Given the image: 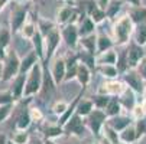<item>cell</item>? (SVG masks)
Instances as JSON below:
<instances>
[{
  "label": "cell",
  "mask_w": 146,
  "mask_h": 144,
  "mask_svg": "<svg viewBox=\"0 0 146 144\" xmlns=\"http://www.w3.org/2000/svg\"><path fill=\"white\" fill-rule=\"evenodd\" d=\"M111 32H113V40L117 46H126L130 43V40L133 37V32H135V23L132 22V19L127 13H124L121 16H119L111 26Z\"/></svg>",
  "instance_id": "cell-1"
},
{
  "label": "cell",
  "mask_w": 146,
  "mask_h": 144,
  "mask_svg": "<svg viewBox=\"0 0 146 144\" xmlns=\"http://www.w3.org/2000/svg\"><path fill=\"white\" fill-rule=\"evenodd\" d=\"M42 85H44V64L38 62L28 72L23 98H32V97L38 95L40 92V89H42Z\"/></svg>",
  "instance_id": "cell-2"
},
{
  "label": "cell",
  "mask_w": 146,
  "mask_h": 144,
  "mask_svg": "<svg viewBox=\"0 0 146 144\" xmlns=\"http://www.w3.org/2000/svg\"><path fill=\"white\" fill-rule=\"evenodd\" d=\"M20 58L16 49H9L3 59V76L2 82H10L20 72Z\"/></svg>",
  "instance_id": "cell-3"
},
{
  "label": "cell",
  "mask_w": 146,
  "mask_h": 144,
  "mask_svg": "<svg viewBox=\"0 0 146 144\" xmlns=\"http://www.w3.org/2000/svg\"><path fill=\"white\" fill-rule=\"evenodd\" d=\"M107 115L103 110H97L94 108L91 111V114L88 117H86V124H87V128L93 133L94 137L97 138H101V131H103V127L107 121Z\"/></svg>",
  "instance_id": "cell-4"
},
{
  "label": "cell",
  "mask_w": 146,
  "mask_h": 144,
  "mask_svg": "<svg viewBox=\"0 0 146 144\" xmlns=\"http://www.w3.org/2000/svg\"><path fill=\"white\" fill-rule=\"evenodd\" d=\"M62 128H64V134L68 135V137H82V134L86 133L87 130V124H86V118H82L81 115H78L77 112L65 122L64 126H62Z\"/></svg>",
  "instance_id": "cell-5"
},
{
  "label": "cell",
  "mask_w": 146,
  "mask_h": 144,
  "mask_svg": "<svg viewBox=\"0 0 146 144\" xmlns=\"http://www.w3.org/2000/svg\"><path fill=\"white\" fill-rule=\"evenodd\" d=\"M45 39V60L44 62L49 64L51 59L55 56V53L58 52V48L61 45V40H62V36H61V29L59 28H55L54 30H51L46 36H44Z\"/></svg>",
  "instance_id": "cell-6"
},
{
  "label": "cell",
  "mask_w": 146,
  "mask_h": 144,
  "mask_svg": "<svg viewBox=\"0 0 146 144\" xmlns=\"http://www.w3.org/2000/svg\"><path fill=\"white\" fill-rule=\"evenodd\" d=\"M127 89V85L123 81L119 79H106V82L100 84L97 88V94L109 95V97H120L124 91Z\"/></svg>",
  "instance_id": "cell-7"
},
{
  "label": "cell",
  "mask_w": 146,
  "mask_h": 144,
  "mask_svg": "<svg viewBox=\"0 0 146 144\" xmlns=\"http://www.w3.org/2000/svg\"><path fill=\"white\" fill-rule=\"evenodd\" d=\"M61 36H62V40L65 42V45L71 51H77L78 49L80 33H78L77 23H68L65 26H61Z\"/></svg>",
  "instance_id": "cell-8"
},
{
  "label": "cell",
  "mask_w": 146,
  "mask_h": 144,
  "mask_svg": "<svg viewBox=\"0 0 146 144\" xmlns=\"http://www.w3.org/2000/svg\"><path fill=\"white\" fill-rule=\"evenodd\" d=\"M123 82L136 95H142V91H143V87H145V82L146 81L140 76V74L136 69H129L127 72L123 74Z\"/></svg>",
  "instance_id": "cell-9"
},
{
  "label": "cell",
  "mask_w": 146,
  "mask_h": 144,
  "mask_svg": "<svg viewBox=\"0 0 146 144\" xmlns=\"http://www.w3.org/2000/svg\"><path fill=\"white\" fill-rule=\"evenodd\" d=\"M80 13L72 6H62L56 12V25L58 26H65L68 23H78Z\"/></svg>",
  "instance_id": "cell-10"
},
{
  "label": "cell",
  "mask_w": 146,
  "mask_h": 144,
  "mask_svg": "<svg viewBox=\"0 0 146 144\" xmlns=\"http://www.w3.org/2000/svg\"><path fill=\"white\" fill-rule=\"evenodd\" d=\"M126 56H127L129 69H136L140 64V60L145 58V49H143V46L130 40V43L126 48Z\"/></svg>",
  "instance_id": "cell-11"
},
{
  "label": "cell",
  "mask_w": 146,
  "mask_h": 144,
  "mask_svg": "<svg viewBox=\"0 0 146 144\" xmlns=\"http://www.w3.org/2000/svg\"><path fill=\"white\" fill-rule=\"evenodd\" d=\"M52 79L56 84V87L59 84H62L65 79V74H67V64H65V58L64 56H56L52 62V66L49 68Z\"/></svg>",
  "instance_id": "cell-12"
},
{
  "label": "cell",
  "mask_w": 146,
  "mask_h": 144,
  "mask_svg": "<svg viewBox=\"0 0 146 144\" xmlns=\"http://www.w3.org/2000/svg\"><path fill=\"white\" fill-rule=\"evenodd\" d=\"M133 117L132 115H129V114H119V115H116V117H111V118H109L107 121H106V124L107 126H110L113 130H116L117 133H121L124 128H127L129 126H132L133 124Z\"/></svg>",
  "instance_id": "cell-13"
},
{
  "label": "cell",
  "mask_w": 146,
  "mask_h": 144,
  "mask_svg": "<svg viewBox=\"0 0 146 144\" xmlns=\"http://www.w3.org/2000/svg\"><path fill=\"white\" fill-rule=\"evenodd\" d=\"M40 133L44 135V140H56L64 134V128H62L58 122H48L45 121L42 126H40Z\"/></svg>",
  "instance_id": "cell-14"
},
{
  "label": "cell",
  "mask_w": 146,
  "mask_h": 144,
  "mask_svg": "<svg viewBox=\"0 0 146 144\" xmlns=\"http://www.w3.org/2000/svg\"><path fill=\"white\" fill-rule=\"evenodd\" d=\"M26 78H28V74H19L16 75L12 81H10V92L13 94L15 99L16 101H20L23 99V92H25V85H26Z\"/></svg>",
  "instance_id": "cell-15"
},
{
  "label": "cell",
  "mask_w": 146,
  "mask_h": 144,
  "mask_svg": "<svg viewBox=\"0 0 146 144\" xmlns=\"http://www.w3.org/2000/svg\"><path fill=\"white\" fill-rule=\"evenodd\" d=\"M65 64H67V74H65L64 82H70L72 79H77V71H78L80 60H78V56H77L75 51H71L65 56Z\"/></svg>",
  "instance_id": "cell-16"
},
{
  "label": "cell",
  "mask_w": 146,
  "mask_h": 144,
  "mask_svg": "<svg viewBox=\"0 0 146 144\" xmlns=\"http://www.w3.org/2000/svg\"><path fill=\"white\" fill-rule=\"evenodd\" d=\"M38 62H42L39 59V56L36 55V52L33 49H31L28 53H25V56L20 59V72L19 74H28Z\"/></svg>",
  "instance_id": "cell-17"
},
{
  "label": "cell",
  "mask_w": 146,
  "mask_h": 144,
  "mask_svg": "<svg viewBox=\"0 0 146 144\" xmlns=\"http://www.w3.org/2000/svg\"><path fill=\"white\" fill-rule=\"evenodd\" d=\"M28 9L26 7H22V9H16L13 13H12V32L16 33L22 29V26L26 23L28 20Z\"/></svg>",
  "instance_id": "cell-18"
},
{
  "label": "cell",
  "mask_w": 146,
  "mask_h": 144,
  "mask_svg": "<svg viewBox=\"0 0 146 144\" xmlns=\"http://www.w3.org/2000/svg\"><path fill=\"white\" fill-rule=\"evenodd\" d=\"M78 33H80V37H84V36H88V35H93L96 33V23L87 16V14H82V17L78 20Z\"/></svg>",
  "instance_id": "cell-19"
},
{
  "label": "cell",
  "mask_w": 146,
  "mask_h": 144,
  "mask_svg": "<svg viewBox=\"0 0 146 144\" xmlns=\"http://www.w3.org/2000/svg\"><path fill=\"white\" fill-rule=\"evenodd\" d=\"M78 49H82L88 53L97 55V33L80 37V43H78Z\"/></svg>",
  "instance_id": "cell-20"
},
{
  "label": "cell",
  "mask_w": 146,
  "mask_h": 144,
  "mask_svg": "<svg viewBox=\"0 0 146 144\" xmlns=\"http://www.w3.org/2000/svg\"><path fill=\"white\" fill-rule=\"evenodd\" d=\"M117 98H119V101H120L123 110H126V111H130V112H132V110L137 105L136 94H135L130 88H127L126 91H124L120 97H117Z\"/></svg>",
  "instance_id": "cell-21"
},
{
  "label": "cell",
  "mask_w": 146,
  "mask_h": 144,
  "mask_svg": "<svg viewBox=\"0 0 146 144\" xmlns=\"http://www.w3.org/2000/svg\"><path fill=\"white\" fill-rule=\"evenodd\" d=\"M31 124H32V120L29 115V107H26L19 112L16 122H15V128H16V131H28Z\"/></svg>",
  "instance_id": "cell-22"
},
{
  "label": "cell",
  "mask_w": 146,
  "mask_h": 144,
  "mask_svg": "<svg viewBox=\"0 0 146 144\" xmlns=\"http://www.w3.org/2000/svg\"><path fill=\"white\" fill-rule=\"evenodd\" d=\"M114 40L111 36L106 35L104 32H98L97 33V55L98 53H103L109 49H113L114 48Z\"/></svg>",
  "instance_id": "cell-23"
},
{
  "label": "cell",
  "mask_w": 146,
  "mask_h": 144,
  "mask_svg": "<svg viewBox=\"0 0 146 144\" xmlns=\"http://www.w3.org/2000/svg\"><path fill=\"white\" fill-rule=\"evenodd\" d=\"M117 59H119V55L113 48V49H109L103 53L96 55V64L97 65H116Z\"/></svg>",
  "instance_id": "cell-24"
},
{
  "label": "cell",
  "mask_w": 146,
  "mask_h": 144,
  "mask_svg": "<svg viewBox=\"0 0 146 144\" xmlns=\"http://www.w3.org/2000/svg\"><path fill=\"white\" fill-rule=\"evenodd\" d=\"M91 78H93V71L87 65L80 62L78 71H77V81L80 82L81 88H87L90 85V82H91Z\"/></svg>",
  "instance_id": "cell-25"
},
{
  "label": "cell",
  "mask_w": 146,
  "mask_h": 144,
  "mask_svg": "<svg viewBox=\"0 0 146 144\" xmlns=\"http://www.w3.org/2000/svg\"><path fill=\"white\" fill-rule=\"evenodd\" d=\"M127 14L130 16L135 26L146 23V7L145 6H130L127 10Z\"/></svg>",
  "instance_id": "cell-26"
},
{
  "label": "cell",
  "mask_w": 146,
  "mask_h": 144,
  "mask_svg": "<svg viewBox=\"0 0 146 144\" xmlns=\"http://www.w3.org/2000/svg\"><path fill=\"white\" fill-rule=\"evenodd\" d=\"M31 43H32V49L36 52V55L39 56V59L44 62V60H45V39H44L42 35H40L39 30H38V32L35 33V36L32 37Z\"/></svg>",
  "instance_id": "cell-27"
},
{
  "label": "cell",
  "mask_w": 146,
  "mask_h": 144,
  "mask_svg": "<svg viewBox=\"0 0 146 144\" xmlns=\"http://www.w3.org/2000/svg\"><path fill=\"white\" fill-rule=\"evenodd\" d=\"M96 72H98L103 78H106V79H117V76L120 75L116 65H97Z\"/></svg>",
  "instance_id": "cell-28"
},
{
  "label": "cell",
  "mask_w": 146,
  "mask_h": 144,
  "mask_svg": "<svg viewBox=\"0 0 146 144\" xmlns=\"http://www.w3.org/2000/svg\"><path fill=\"white\" fill-rule=\"evenodd\" d=\"M120 143L123 144H135L137 143V135H136V128H135V122L127 128H124L121 133H119Z\"/></svg>",
  "instance_id": "cell-29"
},
{
  "label": "cell",
  "mask_w": 146,
  "mask_h": 144,
  "mask_svg": "<svg viewBox=\"0 0 146 144\" xmlns=\"http://www.w3.org/2000/svg\"><path fill=\"white\" fill-rule=\"evenodd\" d=\"M96 107H94V102H93V99L91 98H82L80 102H78V107H77V114L78 115H81L82 118H86V117H88L90 114H91V111L94 110Z\"/></svg>",
  "instance_id": "cell-30"
},
{
  "label": "cell",
  "mask_w": 146,
  "mask_h": 144,
  "mask_svg": "<svg viewBox=\"0 0 146 144\" xmlns=\"http://www.w3.org/2000/svg\"><path fill=\"white\" fill-rule=\"evenodd\" d=\"M75 52H77L78 60H80L81 64L87 65V66H88L91 71H96V66H97V64H96V55H93V53H88V52L82 51V49H77Z\"/></svg>",
  "instance_id": "cell-31"
},
{
  "label": "cell",
  "mask_w": 146,
  "mask_h": 144,
  "mask_svg": "<svg viewBox=\"0 0 146 144\" xmlns=\"http://www.w3.org/2000/svg\"><path fill=\"white\" fill-rule=\"evenodd\" d=\"M104 112H106L107 118L116 117V115H119V114L123 112V107H121V104H120V101H119L117 97H111V99H110V102L107 104Z\"/></svg>",
  "instance_id": "cell-32"
},
{
  "label": "cell",
  "mask_w": 146,
  "mask_h": 144,
  "mask_svg": "<svg viewBox=\"0 0 146 144\" xmlns=\"http://www.w3.org/2000/svg\"><path fill=\"white\" fill-rule=\"evenodd\" d=\"M133 42H136L140 46L146 45V23L143 25H136L135 26V32H133Z\"/></svg>",
  "instance_id": "cell-33"
},
{
  "label": "cell",
  "mask_w": 146,
  "mask_h": 144,
  "mask_svg": "<svg viewBox=\"0 0 146 144\" xmlns=\"http://www.w3.org/2000/svg\"><path fill=\"white\" fill-rule=\"evenodd\" d=\"M19 32H20V36H22V39L32 40V37L35 36V33L38 32V26H35V23L31 22V20L28 19L26 23L22 26V29H20Z\"/></svg>",
  "instance_id": "cell-34"
},
{
  "label": "cell",
  "mask_w": 146,
  "mask_h": 144,
  "mask_svg": "<svg viewBox=\"0 0 146 144\" xmlns=\"http://www.w3.org/2000/svg\"><path fill=\"white\" fill-rule=\"evenodd\" d=\"M101 137L106 138L107 141H110L111 144H119L120 143V137H119V133L116 130H113L110 126L104 124L103 127V131H101Z\"/></svg>",
  "instance_id": "cell-35"
},
{
  "label": "cell",
  "mask_w": 146,
  "mask_h": 144,
  "mask_svg": "<svg viewBox=\"0 0 146 144\" xmlns=\"http://www.w3.org/2000/svg\"><path fill=\"white\" fill-rule=\"evenodd\" d=\"M120 10H121V2H120V0H110V5L106 9L107 19H110V20L114 22V20L117 19V14H119Z\"/></svg>",
  "instance_id": "cell-36"
},
{
  "label": "cell",
  "mask_w": 146,
  "mask_h": 144,
  "mask_svg": "<svg viewBox=\"0 0 146 144\" xmlns=\"http://www.w3.org/2000/svg\"><path fill=\"white\" fill-rule=\"evenodd\" d=\"M55 28H58L56 23L51 22V20H48V19H39L38 20V30L40 32V35H42V36H46Z\"/></svg>",
  "instance_id": "cell-37"
},
{
  "label": "cell",
  "mask_w": 146,
  "mask_h": 144,
  "mask_svg": "<svg viewBox=\"0 0 146 144\" xmlns=\"http://www.w3.org/2000/svg\"><path fill=\"white\" fill-rule=\"evenodd\" d=\"M93 99V102H94V107L97 108V110H106V107H107V104L110 102V99H111V97H109V95H101V94H97L96 92V95L91 98Z\"/></svg>",
  "instance_id": "cell-38"
},
{
  "label": "cell",
  "mask_w": 146,
  "mask_h": 144,
  "mask_svg": "<svg viewBox=\"0 0 146 144\" xmlns=\"http://www.w3.org/2000/svg\"><path fill=\"white\" fill-rule=\"evenodd\" d=\"M68 107H70V102H67V101H64V99H58V101H55L54 104H52V112L59 118L61 115H64L65 114V111L68 110Z\"/></svg>",
  "instance_id": "cell-39"
},
{
  "label": "cell",
  "mask_w": 146,
  "mask_h": 144,
  "mask_svg": "<svg viewBox=\"0 0 146 144\" xmlns=\"http://www.w3.org/2000/svg\"><path fill=\"white\" fill-rule=\"evenodd\" d=\"M10 141L15 144H29L31 143V135L26 131H16L12 134Z\"/></svg>",
  "instance_id": "cell-40"
},
{
  "label": "cell",
  "mask_w": 146,
  "mask_h": 144,
  "mask_svg": "<svg viewBox=\"0 0 146 144\" xmlns=\"http://www.w3.org/2000/svg\"><path fill=\"white\" fill-rule=\"evenodd\" d=\"M16 99L13 97V94L10 92V89H3L0 91V105H9V104H15Z\"/></svg>",
  "instance_id": "cell-41"
},
{
  "label": "cell",
  "mask_w": 146,
  "mask_h": 144,
  "mask_svg": "<svg viewBox=\"0 0 146 144\" xmlns=\"http://www.w3.org/2000/svg\"><path fill=\"white\" fill-rule=\"evenodd\" d=\"M135 128H136V135H137V141L140 138H143L146 135V120L140 118L135 121Z\"/></svg>",
  "instance_id": "cell-42"
},
{
  "label": "cell",
  "mask_w": 146,
  "mask_h": 144,
  "mask_svg": "<svg viewBox=\"0 0 146 144\" xmlns=\"http://www.w3.org/2000/svg\"><path fill=\"white\" fill-rule=\"evenodd\" d=\"M15 110V104H9V105H0V124L3 122L12 115Z\"/></svg>",
  "instance_id": "cell-43"
},
{
  "label": "cell",
  "mask_w": 146,
  "mask_h": 144,
  "mask_svg": "<svg viewBox=\"0 0 146 144\" xmlns=\"http://www.w3.org/2000/svg\"><path fill=\"white\" fill-rule=\"evenodd\" d=\"M29 115H31L32 122H42L44 118H45L42 110L38 108V107H29Z\"/></svg>",
  "instance_id": "cell-44"
},
{
  "label": "cell",
  "mask_w": 146,
  "mask_h": 144,
  "mask_svg": "<svg viewBox=\"0 0 146 144\" xmlns=\"http://www.w3.org/2000/svg\"><path fill=\"white\" fill-rule=\"evenodd\" d=\"M136 71L140 74V76L146 81V56L140 60V64H139V66L136 68Z\"/></svg>",
  "instance_id": "cell-45"
},
{
  "label": "cell",
  "mask_w": 146,
  "mask_h": 144,
  "mask_svg": "<svg viewBox=\"0 0 146 144\" xmlns=\"http://www.w3.org/2000/svg\"><path fill=\"white\" fill-rule=\"evenodd\" d=\"M96 2V5L100 7V9H103L104 12H106V9L109 7V5H110V0H94Z\"/></svg>",
  "instance_id": "cell-46"
},
{
  "label": "cell",
  "mask_w": 146,
  "mask_h": 144,
  "mask_svg": "<svg viewBox=\"0 0 146 144\" xmlns=\"http://www.w3.org/2000/svg\"><path fill=\"white\" fill-rule=\"evenodd\" d=\"M130 6H142V0H124Z\"/></svg>",
  "instance_id": "cell-47"
},
{
  "label": "cell",
  "mask_w": 146,
  "mask_h": 144,
  "mask_svg": "<svg viewBox=\"0 0 146 144\" xmlns=\"http://www.w3.org/2000/svg\"><path fill=\"white\" fill-rule=\"evenodd\" d=\"M7 137L5 135V134H2V133H0V144H7Z\"/></svg>",
  "instance_id": "cell-48"
},
{
  "label": "cell",
  "mask_w": 146,
  "mask_h": 144,
  "mask_svg": "<svg viewBox=\"0 0 146 144\" xmlns=\"http://www.w3.org/2000/svg\"><path fill=\"white\" fill-rule=\"evenodd\" d=\"M142 101L143 102H146V82H145V87H143V91H142Z\"/></svg>",
  "instance_id": "cell-49"
},
{
  "label": "cell",
  "mask_w": 146,
  "mask_h": 144,
  "mask_svg": "<svg viewBox=\"0 0 146 144\" xmlns=\"http://www.w3.org/2000/svg\"><path fill=\"white\" fill-rule=\"evenodd\" d=\"M98 144H111V143H110V141H107L106 138H103V137H101V138H100V143H98ZM119 144H123V143H119Z\"/></svg>",
  "instance_id": "cell-50"
},
{
  "label": "cell",
  "mask_w": 146,
  "mask_h": 144,
  "mask_svg": "<svg viewBox=\"0 0 146 144\" xmlns=\"http://www.w3.org/2000/svg\"><path fill=\"white\" fill-rule=\"evenodd\" d=\"M3 76V60H0V81H2Z\"/></svg>",
  "instance_id": "cell-51"
},
{
  "label": "cell",
  "mask_w": 146,
  "mask_h": 144,
  "mask_svg": "<svg viewBox=\"0 0 146 144\" xmlns=\"http://www.w3.org/2000/svg\"><path fill=\"white\" fill-rule=\"evenodd\" d=\"M9 2V0H0V10H2L5 6H6V3Z\"/></svg>",
  "instance_id": "cell-52"
},
{
  "label": "cell",
  "mask_w": 146,
  "mask_h": 144,
  "mask_svg": "<svg viewBox=\"0 0 146 144\" xmlns=\"http://www.w3.org/2000/svg\"><path fill=\"white\" fill-rule=\"evenodd\" d=\"M45 141V144H58L55 140H44Z\"/></svg>",
  "instance_id": "cell-53"
},
{
  "label": "cell",
  "mask_w": 146,
  "mask_h": 144,
  "mask_svg": "<svg viewBox=\"0 0 146 144\" xmlns=\"http://www.w3.org/2000/svg\"><path fill=\"white\" fill-rule=\"evenodd\" d=\"M65 144H80L77 140H72V141H68V143H65Z\"/></svg>",
  "instance_id": "cell-54"
},
{
  "label": "cell",
  "mask_w": 146,
  "mask_h": 144,
  "mask_svg": "<svg viewBox=\"0 0 146 144\" xmlns=\"http://www.w3.org/2000/svg\"><path fill=\"white\" fill-rule=\"evenodd\" d=\"M142 105H143V108H145V111H146V102H143V101H142Z\"/></svg>",
  "instance_id": "cell-55"
},
{
  "label": "cell",
  "mask_w": 146,
  "mask_h": 144,
  "mask_svg": "<svg viewBox=\"0 0 146 144\" xmlns=\"http://www.w3.org/2000/svg\"><path fill=\"white\" fill-rule=\"evenodd\" d=\"M7 144H15V143H12V141H10V140H9V141H7Z\"/></svg>",
  "instance_id": "cell-56"
},
{
  "label": "cell",
  "mask_w": 146,
  "mask_h": 144,
  "mask_svg": "<svg viewBox=\"0 0 146 144\" xmlns=\"http://www.w3.org/2000/svg\"><path fill=\"white\" fill-rule=\"evenodd\" d=\"M32 2H38V0H32Z\"/></svg>",
  "instance_id": "cell-57"
},
{
  "label": "cell",
  "mask_w": 146,
  "mask_h": 144,
  "mask_svg": "<svg viewBox=\"0 0 146 144\" xmlns=\"http://www.w3.org/2000/svg\"><path fill=\"white\" fill-rule=\"evenodd\" d=\"M19 2H23V0H19Z\"/></svg>",
  "instance_id": "cell-58"
},
{
  "label": "cell",
  "mask_w": 146,
  "mask_h": 144,
  "mask_svg": "<svg viewBox=\"0 0 146 144\" xmlns=\"http://www.w3.org/2000/svg\"><path fill=\"white\" fill-rule=\"evenodd\" d=\"M90 144H94V143H90Z\"/></svg>",
  "instance_id": "cell-59"
}]
</instances>
